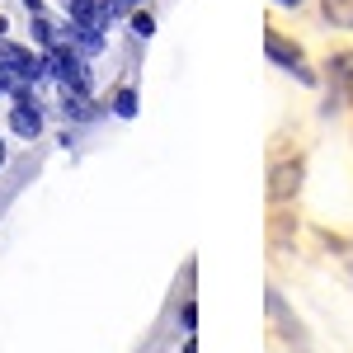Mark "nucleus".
Here are the masks:
<instances>
[{
	"label": "nucleus",
	"instance_id": "11",
	"mask_svg": "<svg viewBox=\"0 0 353 353\" xmlns=\"http://www.w3.org/2000/svg\"><path fill=\"white\" fill-rule=\"evenodd\" d=\"M118 5H123V10H132V5H137V0H118Z\"/></svg>",
	"mask_w": 353,
	"mask_h": 353
},
{
	"label": "nucleus",
	"instance_id": "1",
	"mask_svg": "<svg viewBox=\"0 0 353 353\" xmlns=\"http://www.w3.org/2000/svg\"><path fill=\"white\" fill-rule=\"evenodd\" d=\"M0 66L14 76V81H43L48 76V61H43V52H28L24 43H10V38H0Z\"/></svg>",
	"mask_w": 353,
	"mask_h": 353
},
{
	"label": "nucleus",
	"instance_id": "4",
	"mask_svg": "<svg viewBox=\"0 0 353 353\" xmlns=\"http://www.w3.org/2000/svg\"><path fill=\"white\" fill-rule=\"evenodd\" d=\"M10 132L33 141V137H43V109L38 104H14L10 109Z\"/></svg>",
	"mask_w": 353,
	"mask_h": 353
},
{
	"label": "nucleus",
	"instance_id": "6",
	"mask_svg": "<svg viewBox=\"0 0 353 353\" xmlns=\"http://www.w3.org/2000/svg\"><path fill=\"white\" fill-rule=\"evenodd\" d=\"M325 14L334 19V24L353 28V0H325Z\"/></svg>",
	"mask_w": 353,
	"mask_h": 353
},
{
	"label": "nucleus",
	"instance_id": "2",
	"mask_svg": "<svg viewBox=\"0 0 353 353\" xmlns=\"http://www.w3.org/2000/svg\"><path fill=\"white\" fill-rule=\"evenodd\" d=\"M61 38L81 57H99L104 43H109V38H104V24H81V19H66V24H61Z\"/></svg>",
	"mask_w": 353,
	"mask_h": 353
},
{
	"label": "nucleus",
	"instance_id": "15",
	"mask_svg": "<svg viewBox=\"0 0 353 353\" xmlns=\"http://www.w3.org/2000/svg\"><path fill=\"white\" fill-rule=\"evenodd\" d=\"M184 353H198V349H193V344H184Z\"/></svg>",
	"mask_w": 353,
	"mask_h": 353
},
{
	"label": "nucleus",
	"instance_id": "14",
	"mask_svg": "<svg viewBox=\"0 0 353 353\" xmlns=\"http://www.w3.org/2000/svg\"><path fill=\"white\" fill-rule=\"evenodd\" d=\"M278 5H301V0H278Z\"/></svg>",
	"mask_w": 353,
	"mask_h": 353
},
{
	"label": "nucleus",
	"instance_id": "13",
	"mask_svg": "<svg viewBox=\"0 0 353 353\" xmlns=\"http://www.w3.org/2000/svg\"><path fill=\"white\" fill-rule=\"evenodd\" d=\"M0 165H5V141H0Z\"/></svg>",
	"mask_w": 353,
	"mask_h": 353
},
{
	"label": "nucleus",
	"instance_id": "10",
	"mask_svg": "<svg viewBox=\"0 0 353 353\" xmlns=\"http://www.w3.org/2000/svg\"><path fill=\"white\" fill-rule=\"evenodd\" d=\"M24 10H33V14H43V0H24Z\"/></svg>",
	"mask_w": 353,
	"mask_h": 353
},
{
	"label": "nucleus",
	"instance_id": "3",
	"mask_svg": "<svg viewBox=\"0 0 353 353\" xmlns=\"http://www.w3.org/2000/svg\"><path fill=\"white\" fill-rule=\"evenodd\" d=\"M264 48H269V57L278 61V66H288V71H297V76H301L306 85L316 81V76H311V71L301 66V52H297V48H288V43H283V33H273V28H269V38H264Z\"/></svg>",
	"mask_w": 353,
	"mask_h": 353
},
{
	"label": "nucleus",
	"instance_id": "8",
	"mask_svg": "<svg viewBox=\"0 0 353 353\" xmlns=\"http://www.w3.org/2000/svg\"><path fill=\"white\" fill-rule=\"evenodd\" d=\"M151 28H156V19H151L146 10H132V33L137 38H151Z\"/></svg>",
	"mask_w": 353,
	"mask_h": 353
},
{
	"label": "nucleus",
	"instance_id": "5",
	"mask_svg": "<svg viewBox=\"0 0 353 353\" xmlns=\"http://www.w3.org/2000/svg\"><path fill=\"white\" fill-rule=\"evenodd\" d=\"M33 43H38L43 52H48V48H57V43H66V38H61V24H52V19H48V10H43V14H33Z\"/></svg>",
	"mask_w": 353,
	"mask_h": 353
},
{
	"label": "nucleus",
	"instance_id": "12",
	"mask_svg": "<svg viewBox=\"0 0 353 353\" xmlns=\"http://www.w3.org/2000/svg\"><path fill=\"white\" fill-rule=\"evenodd\" d=\"M5 28H10V19H0V38H5Z\"/></svg>",
	"mask_w": 353,
	"mask_h": 353
},
{
	"label": "nucleus",
	"instance_id": "9",
	"mask_svg": "<svg viewBox=\"0 0 353 353\" xmlns=\"http://www.w3.org/2000/svg\"><path fill=\"white\" fill-rule=\"evenodd\" d=\"M344 81H349V94H353V57H339V66H334Z\"/></svg>",
	"mask_w": 353,
	"mask_h": 353
},
{
	"label": "nucleus",
	"instance_id": "7",
	"mask_svg": "<svg viewBox=\"0 0 353 353\" xmlns=\"http://www.w3.org/2000/svg\"><path fill=\"white\" fill-rule=\"evenodd\" d=\"M113 113L118 118H137V90H118L113 94Z\"/></svg>",
	"mask_w": 353,
	"mask_h": 353
}]
</instances>
